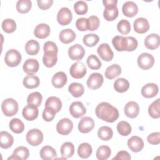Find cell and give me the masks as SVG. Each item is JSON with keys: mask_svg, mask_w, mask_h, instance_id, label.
Listing matches in <instances>:
<instances>
[{"mask_svg": "<svg viewBox=\"0 0 160 160\" xmlns=\"http://www.w3.org/2000/svg\"><path fill=\"white\" fill-rule=\"evenodd\" d=\"M95 112L98 118L108 122H114L119 115L118 109L107 102L99 103L95 109Z\"/></svg>", "mask_w": 160, "mask_h": 160, "instance_id": "obj_1", "label": "cell"}, {"mask_svg": "<svg viewBox=\"0 0 160 160\" xmlns=\"http://www.w3.org/2000/svg\"><path fill=\"white\" fill-rule=\"evenodd\" d=\"M18 109L19 106L18 102L12 98H7L1 104L2 111L7 117H11L16 114Z\"/></svg>", "mask_w": 160, "mask_h": 160, "instance_id": "obj_2", "label": "cell"}, {"mask_svg": "<svg viewBox=\"0 0 160 160\" xmlns=\"http://www.w3.org/2000/svg\"><path fill=\"white\" fill-rule=\"evenodd\" d=\"M21 54L16 49H11L8 50L4 56V62L9 67H16L19 64L21 61Z\"/></svg>", "mask_w": 160, "mask_h": 160, "instance_id": "obj_3", "label": "cell"}, {"mask_svg": "<svg viewBox=\"0 0 160 160\" xmlns=\"http://www.w3.org/2000/svg\"><path fill=\"white\" fill-rule=\"evenodd\" d=\"M43 134L38 129H32L29 130L26 136L27 142L32 146L39 145L43 141Z\"/></svg>", "mask_w": 160, "mask_h": 160, "instance_id": "obj_4", "label": "cell"}, {"mask_svg": "<svg viewBox=\"0 0 160 160\" xmlns=\"http://www.w3.org/2000/svg\"><path fill=\"white\" fill-rule=\"evenodd\" d=\"M154 64V58L153 56L148 52L141 53L138 58V66L144 70H148L151 68Z\"/></svg>", "mask_w": 160, "mask_h": 160, "instance_id": "obj_5", "label": "cell"}, {"mask_svg": "<svg viewBox=\"0 0 160 160\" xmlns=\"http://www.w3.org/2000/svg\"><path fill=\"white\" fill-rule=\"evenodd\" d=\"M73 123L69 118L60 119L56 124V131L61 135H68L72 130Z\"/></svg>", "mask_w": 160, "mask_h": 160, "instance_id": "obj_6", "label": "cell"}, {"mask_svg": "<svg viewBox=\"0 0 160 160\" xmlns=\"http://www.w3.org/2000/svg\"><path fill=\"white\" fill-rule=\"evenodd\" d=\"M69 72L73 78L81 79L86 75L87 69L82 62H76L71 66Z\"/></svg>", "mask_w": 160, "mask_h": 160, "instance_id": "obj_7", "label": "cell"}, {"mask_svg": "<svg viewBox=\"0 0 160 160\" xmlns=\"http://www.w3.org/2000/svg\"><path fill=\"white\" fill-rule=\"evenodd\" d=\"M72 19V14L71 10L66 7L61 8L57 14V21L61 26L69 24Z\"/></svg>", "mask_w": 160, "mask_h": 160, "instance_id": "obj_8", "label": "cell"}, {"mask_svg": "<svg viewBox=\"0 0 160 160\" xmlns=\"http://www.w3.org/2000/svg\"><path fill=\"white\" fill-rule=\"evenodd\" d=\"M103 82L104 78L101 74L99 72H93L89 76L86 84L90 89L96 90L101 87Z\"/></svg>", "mask_w": 160, "mask_h": 160, "instance_id": "obj_9", "label": "cell"}, {"mask_svg": "<svg viewBox=\"0 0 160 160\" xmlns=\"http://www.w3.org/2000/svg\"><path fill=\"white\" fill-rule=\"evenodd\" d=\"M85 54L84 48L79 44H75L68 49V55L73 61H79L83 58Z\"/></svg>", "mask_w": 160, "mask_h": 160, "instance_id": "obj_10", "label": "cell"}, {"mask_svg": "<svg viewBox=\"0 0 160 160\" xmlns=\"http://www.w3.org/2000/svg\"><path fill=\"white\" fill-rule=\"evenodd\" d=\"M97 52L99 57L105 61H111L114 57V53L108 43L100 44L97 49Z\"/></svg>", "mask_w": 160, "mask_h": 160, "instance_id": "obj_11", "label": "cell"}, {"mask_svg": "<svg viewBox=\"0 0 160 160\" xmlns=\"http://www.w3.org/2000/svg\"><path fill=\"white\" fill-rule=\"evenodd\" d=\"M70 114L74 118H79L86 112V109L80 101H75L71 103L69 108Z\"/></svg>", "mask_w": 160, "mask_h": 160, "instance_id": "obj_12", "label": "cell"}, {"mask_svg": "<svg viewBox=\"0 0 160 160\" xmlns=\"http://www.w3.org/2000/svg\"><path fill=\"white\" fill-rule=\"evenodd\" d=\"M38 107L34 104H29L26 105L22 109V114L23 118L27 121H33L36 119L39 114Z\"/></svg>", "mask_w": 160, "mask_h": 160, "instance_id": "obj_13", "label": "cell"}, {"mask_svg": "<svg viewBox=\"0 0 160 160\" xmlns=\"http://www.w3.org/2000/svg\"><path fill=\"white\" fill-rule=\"evenodd\" d=\"M94 127V121L92 118L84 117L78 123V130L81 133H88Z\"/></svg>", "mask_w": 160, "mask_h": 160, "instance_id": "obj_14", "label": "cell"}, {"mask_svg": "<svg viewBox=\"0 0 160 160\" xmlns=\"http://www.w3.org/2000/svg\"><path fill=\"white\" fill-rule=\"evenodd\" d=\"M144 145L142 139L137 136H133L128 140V146L129 149L134 152L141 151L143 149Z\"/></svg>", "mask_w": 160, "mask_h": 160, "instance_id": "obj_15", "label": "cell"}, {"mask_svg": "<svg viewBox=\"0 0 160 160\" xmlns=\"http://www.w3.org/2000/svg\"><path fill=\"white\" fill-rule=\"evenodd\" d=\"M125 115L131 119H134L138 116L139 112V106L135 101H129L125 105L124 108Z\"/></svg>", "mask_w": 160, "mask_h": 160, "instance_id": "obj_16", "label": "cell"}, {"mask_svg": "<svg viewBox=\"0 0 160 160\" xmlns=\"http://www.w3.org/2000/svg\"><path fill=\"white\" fill-rule=\"evenodd\" d=\"M159 91V88L155 83H148L141 89V94L146 98H152L157 95Z\"/></svg>", "mask_w": 160, "mask_h": 160, "instance_id": "obj_17", "label": "cell"}, {"mask_svg": "<svg viewBox=\"0 0 160 160\" xmlns=\"http://www.w3.org/2000/svg\"><path fill=\"white\" fill-rule=\"evenodd\" d=\"M29 156V151L28 148L24 146H19L16 148L12 155L8 158L9 159H14V160H26L28 158Z\"/></svg>", "mask_w": 160, "mask_h": 160, "instance_id": "obj_18", "label": "cell"}, {"mask_svg": "<svg viewBox=\"0 0 160 160\" xmlns=\"http://www.w3.org/2000/svg\"><path fill=\"white\" fill-rule=\"evenodd\" d=\"M122 11L124 16L128 18H132L138 14V7L132 1H126L122 5Z\"/></svg>", "mask_w": 160, "mask_h": 160, "instance_id": "obj_19", "label": "cell"}, {"mask_svg": "<svg viewBox=\"0 0 160 160\" xmlns=\"http://www.w3.org/2000/svg\"><path fill=\"white\" fill-rule=\"evenodd\" d=\"M39 64L35 59H28L23 64L22 69L24 72L28 74H33L39 70Z\"/></svg>", "mask_w": 160, "mask_h": 160, "instance_id": "obj_20", "label": "cell"}, {"mask_svg": "<svg viewBox=\"0 0 160 160\" xmlns=\"http://www.w3.org/2000/svg\"><path fill=\"white\" fill-rule=\"evenodd\" d=\"M160 38L158 34L152 33L146 36L144 39V45L148 49L154 50L159 46Z\"/></svg>", "mask_w": 160, "mask_h": 160, "instance_id": "obj_21", "label": "cell"}, {"mask_svg": "<svg viewBox=\"0 0 160 160\" xmlns=\"http://www.w3.org/2000/svg\"><path fill=\"white\" fill-rule=\"evenodd\" d=\"M68 78L66 74L62 71L55 73L51 79L52 86L56 88H62L67 83Z\"/></svg>", "mask_w": 160, "mask_h": 160, "instance_id": "obj_22", "label": "cell"}, {"mask_svg": "<svg viewBox=\"0 0 160 160\" xmlns=\"http://www.w3.org/2000/svg\"><path fill=\"white\" fill-rule=\"evenodd\" d=\"M134 31L139 34H143L146 32L149 29V24L148 21L144 18H137L133 23Z\"/></svg>", "mask_w": 160, "mask_h": 160, "instance_id": "obj_23", "label": "cell"}, {"mask_svg": "<svg viewBox=\"0 0 160 160\" xmlns=\"http://www.w3.org/2000/svg\"><path fill=\"white\" fill-rule=\"evenodd\" d=\"M51 32L49 26L45 23H41L36 26L34 30V36L39 39H45L49 36Z\"/></svg>", "mask_w": 160, "mask_h": 160, "instance_id": "obj_24", "label": "cell"}, {"mask_svg": "<svg viewBox=\"0 0 160 160\" xmlns=\"http://www.w3.org/2000/svg\"><path fill=\"white\" fill-rule=\"evenodd\" d=\"M76 35L71 29H65L62 30L59 34V40L64 44H69L72 42L76 39Z\"/></svg>", "mask_w": 160, "mask_h": 160, "instance_id": "obj_25", "label": "cell"}, {"mask_svg": "<svg viewBox=\"0 0 160 160\" xmlns=\"http://www.w3.org/2000/svg\"><path fill=\"white\" fill-rule=\"evenodd\" d=\"M22 83L27 89H34L39 86L40 80L38 76L34 74H28L24 78Z\"/></svg>", "mask_w": 160, "mask_h": 160, "instance_id": "obj_26", "label": "cell"}, {"mask_svg": "<svg viewBox=\"0 0 160 160\" xmlns=\"http://www.w3.org/2000/svg\"><path fill=\"white\" fill-rule=\"evenodd\" d=\"M0 146L2 149H8L12 146L14 142L12 136L7 131H1L0 132Z\"/></svg>", "mask_w": 160, "mask_h": 160, "instance_id": "obj_27", "label": "cell"}, {"mask_svg": "<svg viewBox=\"0 0 160 160\" xmlns=\"http://www.w3.org/2000/svg\"><path fill=\"white\" fill-rule=\"evenodd\" d=\"M41 158L44 160H51L56 158L57 153L55 149L50 146H43L39 152Z\"/></svg>", "mask_w": 160, "mask_h": 160, "instance_id": "obj_28", "label": "cell"}, {"mask_svg": "<svg viewBox=\"0 0 160 160\" xmlns=\"http://www.w3.org/2000/svg\"><path fill=\"white\" fill-rule=\"evenodd\" d=\"M121 73V68L119 65L117 64H113L108 66L104 72L105 77L108 79H112Z\"/></svg>", "mask_w": 160, "mask_h": 160, "instance_id": "obj_29", "label": "cell"}, {"mask_svg": "<svg viewBox=\"0 0 160 160\" xmlns=\"http://www.w3.org/2000/svg\"><path fill=\"white\" fill-rule=\"evenodd\" d=\"M45 107L50 108L54 110L56 112H59L62 108V102L60 99L56 96L49 97L45 102Z\"/></svg>", "mask_w": 160, "mask_h": 160, "instance_id": "obj_30", "label": "cell"}, {"mask_svg": "<svg viewBox=\"0 0 160 160\" xmlns=\"http://www.w3.org/2000/svg\"><path fill=\"white\" fill-rule=\"evenodd\" d=\"M61 156L64 159H68L72 157L74 152V146L71 142H64L60 149Z\"/></svg>", "mask_w": 160, "mask_h": 160, "instance_id": "obj_31", "label": "cell"}, {"mask_svg": "<svg viewBox=\"0 0 160 160\" xmlns=\"http://www.w3.org/2000/svg\"><path fill=\"white\" fill-rule=\"evenodd\" d=\"M112 44L116 51L119 52L126 51V37L122 36H116L112 39Z\"/></svg>", "mask_w": 160, "mask_h": 160, "instance_id": "obj_32", "label": "cell"}, {"mask_svg": "<svg viewBox=\"0 0 160 160\" xmlns=\"http://www.w3.org/2000/svg\"><path fill=\"white\" fill-rule=\"evenodd\" d=\"M24 48L27 54L31 56H34L36 55L39 52L40 46L39 42L37 41L34 39H31L26 43Z\"/></svg>", "mask_w": 160, "mask_h": 160, "instance_id": "obj_33", "label": "cell"}, {"mask_svg": "<svg viewBox=\"0 0 160 160\" xmlns=\"http://www.w3.org/2000/svg\"><path fill=\"white\" fill-rule=\"evenodd\" d=\"M92 149L91 146L88 142L81 143L78 148V154L82 159L88 158L92 154Z\"/></svg>", "mask_w": 160, "mask_h": 160, "instance_id": "obj_34", "label": "cell"}, {"mask_svg": "<svg viewBox=\"0 0 160 160\" xmlns=\"http://www.w3.org/2000/svg\"><path fill=\"white\" fill-rule=\"evenodd\" d=\"M129 88V81L123 78L117 79L114 82V88L116 91L122 93L128 90Z\"/></svg>", "mask_w": 160, "mask_h": 160, "instance_id": "obj_35", "label": "cell"}, {"mask_svg": "<svg viewBox=\"0 0 160 160\" xmlns=\"http://www.w3.org/2000/svg\"><path fill=\"white\" fill-rule=\"evenodd\" d=\"M68 91L74 98L81 97L84 92V88L82 84L72 82L68 87Z\"/></svg>", "mask_w": 160, "mask_h": 160, "instance_id": "obj_36", "label": "cell"}, {"mask_svg": "<svg viewBox=\"0 0 160 160\" xmlns=\"http://www.w3.org/2000/svg\"><path fill=\"white\" fill-rule=\"evenodd\" d=\"M98 136L99 138L102 141H109L112 138V129L109 126H101L98 131Z\"/></svg>", "mask_w": 160, "mask_h": 160, "instance_id": "obj_37", "label": "cell"}, {"mask_svg": "<svg viewBox=\"0 0 160 160\" xmlns=\"http://www.w3.org/2000/svg\"><path fill=\"white\" fill-rule=\"evenodd\" d=\"M111 154V148L106 145L100 146L96 152V156L99 160H106Z\"/></svg>", "mask_w": 160, "mask_h": 160, "instance_id": "obj_38", "label": "cell"}, {"mask_svg": "<svg viewBox=\"0 0 160 160\" xmlns=\"http://www.w3.org/2000/svg\"><path fill=\"white\" fill-rule=\"evenodd\" d=\"M9 128L13 132L20 134L24 130V124L19 119L13 118L9 122Z\"/></svg>", "mask_w": 160, "mask_h": 160, "instance_id": "obj_39", "label": "cell"}, {"mask_svg": "<svg viewBox=\"0 0 160 160\" xmlns=\"http://www.w3.org/2000/svg\"><path fill=\"white\" fill-rule=\"evenodd\" d=\"M119 11L117 6L105 8L103 12V16L108 21H112L118 16Z\"/></svg>", "mask_w": 160, "mask_h": 160, "instance_id": "obj_40", "label": "cell"}, {"mask_svg": "<svg viewBox=\"0 0 160 160\" xmlns=\"http://www.w3.org/2000/svg\"><path fill=\"white\" fill-rule=\"evenodd\" d=\"M32 7V2L30 0H19L16 3V9L21 14L28 12Z\"/></svg>", "mask_w": 160, "mask_h": 160, "instance_id": "obj_41", "label": "cell"}, {"mask_svg": "<svg viewBox=\"0 0 160 160\" xmlns=\"http://www.w3.org/2000/svg\"><path fill=\"white\" fill-rule=\"evenodd\" d=\"M159 101L160 99H157L156 101H153L148 108V113L149 116L152 118L158 119L160 117Z\"/></svg>", "mask_w": 160, "mask_h": 160, "instance_id": "obj_42", "label": "cell"}, {"mask_svg": "<svg viewBox=\"0 0 160 160\" xmlns=\"http://www.w3.org/2000/svg\"><path fill=\"white\" fill-rule=\"evenodd\" d=\"M117 130L120 135L122 136H127L131 132L132 128L128 122L121 121L117 124Z\"/></svg>", "mask_w": 160, "mask_h": 160, "instance_id": "obj_43", "label": "cell"}, {"mask_svg": "<svg viewBox=\"0 0 160 160\" xmlns=\"http://www.w3.org/2000/svg\"><path fill=\"white\" fill-rule=\"evenodd\" d=\"M2 29L6 33H12L16 29V23L12 19H5L2 22Z\"/></svg>", "mask_w": 160, "mask_h": 160, "instance_id": "obj_44", "label": "cell"}, {"mask_svg": "<svg viewBox=\"0 0 160 160\" xmlns=\"http://www.w3.org/2000/svg\"><path fill=\"white\" fill-rule=\"evenodd\" d=\"M99 41V36L93 33L87 34L83 37V43L88 47H93L96 46Z\"/></svg>", "mask_w": 160, "mask_h": 160, "instance_id": "obj_45", "label": "cell"}, {"mask_svg": "<svg viewBox=\"0 0 160 160\" xmlns=\"http://www.w3.org/2000/svg\"><path fill=\"white\" fill-rule=\"evenodd\" d=\"M43 51L44 54L57 55L58 52V48L54 42L48 41L44 44Z\"/></svg>", "mask_w": 160, "mask_h": 160, "instance_id": "obj_46", "label": "cell"}, {"mask_svg": "<svg viewBox=\"0 0 160 160\" xmlns=\"http://www.w3.org/2000/svg\"><path fill=\"white\" fill-rule=\"evenodd\" d=\"M42 100V96L39 92H33L29 94L27 98V103L34 104L37 107L40 106Z\"/></svg>", "mask_w": 160, "mask_h": 160, "instance_id": "obj_47", "label": "cell"}, {"mask_svg": "<svg viewBox=\"0 0 160 160\" xmlns=\"http://www.w3.org/2000/svg\"><path fill=\"white\" fill-rule=\"evenodd\" d=\"M88 67L92 70L99 69L101 67V62L99 58L94 54L89 56L86 60Z\"/></svg>", "mask_w": 160, "mask_h": 160, "instance_id": "obj_48", "label": "cell"}, {"mask_svg": "<svg viewBox=\"0 0 160 160\" xmlns=\"http://www.w3.org/2000/svg\"><path fill=\"white\" fill-rule=\"evenodd\" d=\"M131 24L126 19H121L117 24V29L122 34H128L131 31Z\"/></svg>", "mask_w": 160, "mask_h": 160, "instance_id": "obj_49", "label": "cell"}, {"mask_svg": "<svg viewBox=\"0 0 160 160\" xmlns=\"http://www.w3.org/2000/svg\"><path fill=\"white\" fill-rule=\"evenodd\" d=\"M74 9L77 14L84 15L88 12V6L85 1H78L74 4Z\"/></svg>", "mask_w": 160, "mask_h": 160, "instance_id": "obj_50", "label": "cell"}, {"mask_svg": "<svg viewBox=\"0 0 160 160\" xmlns=\"http://www.w3.org/2000/svg\"><path fill=\"white\" fill-rule=\"evenodd\" d=\"M100 24V21L98 16H91L88 18V30L94 31L97 30Z\"/></svg>", "mask_w": 160, "mask_h": 160, "instance_id": "obj_51", "label": "cell"}, {"mask_svg": "<svg viewBox=\"0 0 160 160\" xmlns=\"http://www.w3.org/2000/svg\"><path fill=\"white\" fill-rule=\"evenodd\" d=\"M42 61L45 66L47 68H52L56 64L58 61V56L44 54L42 57Z\"/></svg>", "mask_w": 160, "mask_h": 160, "instance_id": "obj_52", "label": "cell"}, {"mask_svg": "<svg viewBox=\"0 0 160 160\" xmlns=\"http://www.w3.org/2000/svg\"><path fill=\"white\" fill-rule=\"evenodd\" d=\"M138 45V41L136 38L132 36H127L126 37V51H134Z\"/></svg>", "mask_w": 160, "mask_h": 160, "instance_id": "obj_53", "label": "cell"}, {"mask_svg": "<svg viewBox=\"0 0 160 160\" xmlns=\"http://www.w3.org/2000/svg\"><path fill=\"white\" fill-rule=\"evenodd\" d=\"M56 111L48 107H45L42 112V118L47 122H50L54 119L56 116Z\"/></svg>", "mask_w": 160, "mask_h": 160, "instance_id": "obj_54", "label": "cell"}, {"mask_svg": "<svg viewBox=\"0 0 160 160\" xmlns=\"http://www.w3.org/2000/svg\"><path fill=\"white\" fill-rule=\"evenodd\" d=\"M76 26L80 31H86L88 30V19L85 18H80L76 20Z\"/></svg>", "mask_w": 160, "mask_h": 160, "instance_id": "obj_55", "label": "cell"}, {"mask_svg": "<svg viewBox=\"0 0 160 160\" xmlns=\"http://www.w3.org/2000/svg\"><path fill=\"white\" fill-rule=\"evenodd\" d=\"M148 142L152 145H157L160 143V133L155 132L148 135L147 138Z\"/></svg>", "mask_w": 160, "mask_h": 160, "instance_id": "obj_56", "label": "cell"}, {"mask_svg": "<svg viewBox=\"0 0 160 160\" xmlns=\"http://www.w3.org/2000/svg\"><path fill=\"white\" fill-rule=\"evenodd\" d=\"M38 7L42 10H46L51 7L53 1L52 0H38Z\"/></svg>", "mask_w": 160, "mask_h": 160, "instance_id": "obj_57", "label": "cell"}, {"mask_svg": "<svg viewBox=\"0 0 160 160\" xmlns=\"http://www.w3.org/2000/svg\"><path fill=\"white\" fill-rule=\"evenodd\" d=\"M131 157L128 152H127L126 151H120L117 153L116 156L112 158V159L129 160V159H131Z\"/></svg>", "mask_w": 160, "mask_h": 160, "instance_id": "obj_58", "label": "cell"}, {"mask_svg": "<svg viewBox=\"0 0 160 160\" xmlns=\"http://www.w3.org/2000/svg\"><path fill=\"white\" fill-rule=\"evenodd\" d=\"M102 3L105 8L114 7V6H116L118 1L117 0H103Z\"/></svg>", "mask_w": 160, "mask_h": 160, "instance_id": "obj_59", "label": "cell"}]
</instances>
